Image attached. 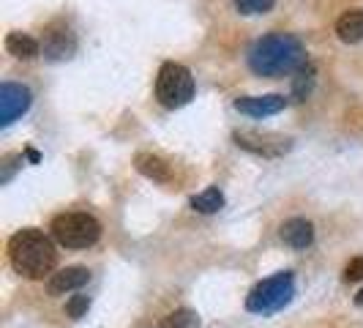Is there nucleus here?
I'll list each match as a JSON object with an SVG mask.
<instances>
[{
    "instance_id": "1",
    "label": "nucleus",
    "mask_w": 363,
    "mask_h": 328,
    "mask_svg": "<svg viewBox=\"0 0 363 328\" xmlns=\"http://www.w3.org/2000/svg\"><path fill=\"white\" fill-rule=\"evenodd\" d=\"M246 60H249L252 72L259 77H284V74H292L295 69L303 66L306 50L292 33L273 31L268 36L257 38L249 47Z\"/></svg>"
},
{
    "instance_id": "2",
    "label": "nucleus",
    "mask_w": 363,
    "mask_h": 328,
    "mask_svg": "<svg viewBox=\"0 0 363 328\" xmlns=\"http://www.w3.org/2000/svg\"><path fill=\"white\" fill-rule=\"evenodd\" d=\"M9 260L14 266V271L28 276V279H44L47 273H52L57 263V252L50 236H44L36 227L19 230L9 241Z\"/></svg>"
},
{
    "instance_id": "3",
    "label": "nucleus",
    "mask_w": 363,
    "mask_h": 328,
    "mask_svg": "<svg viewBox=\"0 0 363 328\" xmlns=\"http://www.w3.org/2000/svg\"><path fill=\"white\" fill-rule=\"evenodd\" d=\"M52 238L66 249H88L101 236V224L91 214H60L52 222Z\"/></svg>"
},
{
    "instance_id": "4",
    "label": "nucleus",
    "mask_w": 363,
    "mask_h": 328,
    "mask_svg": "<svg viewBox=\"0 0 363 328\" xmlns=\"http://www.w3.org/2000/svg\"><path fill=\"white\" fill-rule=\"evenodd\" d=\"M191 96H194V77H191V72L181 63L167 60L159 69V77H156V99L167 109H178L183 104H189Z\"/></svg>"
},
{
    "instance_id": "5",
    "label": "nucleus",
    "mask_w": 363,
    "mask_h": 328,
    "mask_svg": "<svg viewBox=\"0 0 363 328\" xmlns=\"http://www.w3.org/2000/svg\"><path fill=\"white\" fill-rule=\"evenodd\" d=\"M295 295V279L290 271L273 273L271 279H262L255 290L246 298V310L257 315H268V312L281 310L284 304H290Z\"/></svg>"
},
{
    "instance_id": "6",
    "label": "nucleus",
    "mask_w": 363,
    "mask_h": 328,
    "mask_svg": "<svg viewBox=\"0 0 363 328\" xmlns=\"http://www.w3.org/2000/svg\"><path fill=\"white\" fill-rule=\"evenodd\" d=\"M235 143L252 153H262V156H279V153H287L290 151V140L281 137V134H259V131H235L233 134Z\"/></svg>"
},
{
    "instance_id": "7",
    "label": "nucleus",
    "mask_w": 363,
    "mask_h": 328,
    "mask_svg": "<svg viewBox=\"0 0 363 328\" xmlns=\"http://www.w3.org/2000/svg\"><path fill=\"white\" fill-rule=\"evenodd\" d=\"M30 107V91L25 85L17 82H3L0 88V124L9 126L14 124L22 112H28Z\"/></svg>"
},
{
    "instance_id": "8",
    "label": "nucleus",
    "mask_w": 363,
    "mask_h": 328,
    "mask_svg": "<svg viewBox=\"0 0 363 328\" xmlns=\"http://www.w3.org/2000/svg\"><path fill=\"white\" fill-rule=\"evenodd\" d=\"M77 50V38H74L72 28L66 22H52L44 33V55L60 60V58H69Z\"/></svg>"
},
{
    "instance_id": "9",
    "label": "nucleus",
    "mask_w": 363,
    "mask_h": 328,
    "mask_svg": "<svg viewBox=\"0 0 363 328\" xmlns=\"http://www.w3.org/2000/svg\"><path fill=\"white\" fill-rule=\"evenodd\" d=\"M287 104L284 96L279 93H268V96H240L235 99V109L243 115H252V118H265V115H276L281 112Z\"/></svg>"
},
{
    "instance_id": "10",
    "label": "nucleus",
    "mask_w": 363,
    "mask_h": 328,
    "mask_svg": "<svg viewBox=\"0 0 363 328\" xmlns=\"http://www.w3.org/2000/svg\"><path fill=\"white\" fill-rule=\"evenodd\" d=\"M88 279H91V271L85 266H69L63 271L52 273L47 290H50V295H63L69 290H79L82 285H88Z\"/></svg>"
},
{
    "instance_id": "11",
    "label": "nucleus",
    "mask_w": 363,
    "mask_h": 328,
    "mask_svg": "<svg viewBox=\"0 0 363 328\" xmlns=\"http://www.w3.org/2000/svg\"><path fill=\"white\" fill-rule=\"evenodd\" d=\"M281 241L292 246V249H306L311 246V241H314V227H311L309 219H287L284 224H281Z\"/></svg>"
},
{
    "instance_id": "12",
    "label": "nucleus",
    "mask_w": 363,
    "mask_h": 328,
    "mask_svg": "<svg viewBox=\"0 0 363 328\" xmlns=\"http://www.w3.org/2000/svg\"><path fill=\"white\" fill-rule=\"evenodd\" d=\"M336 33L347 44H358L363 41V9H350L336 22Z\"/></svg>"
},
{
    "instance_id": "13",
    "label": "nucleus",
    "mask_w": 363,
    "mask_h": 328,
    "mask_svg": "<svg viewBox=\"0 0 363 328\" xmlns=\"http://www.w3.org/2000/svg\"><path fill=\"white\" fill-rule=\"evenodd\" d=\"M137 170L159 183H167L172 178L169 164L164 162V159H159V156H153V153H137Z\"/></svg>"
},
{
    "instance_id": "14",
    "label": "nucleus",
    "mask_w": 363,
    "mask_h": 328,
    "mask_svg": "<svg viewBox=\"0 0 363 328\" xmlns=\"http://www.w3.org/2000/svg\"><path fill=\"white\" fill-rule=\"evenodd\" d=\"M6 50L14 55V58H25V60H30V58H36L38 55V41L33 36H28V33H9L6 36Z\"/></svg>"
},
{
    "instance_id": "15",
    "label": "nucleus",
    "mask_w": 363,
    "mask_h": 328,
    "mask_svg": "<svg viewBox=\"0 0 363 328\" xmlns=\"http://www.w3.org/2000/svg\"><path fill=\"white\" fill-rule=\"evenodd\" d=\"M191 208L200 211V214H216V211L224 208V195L218 192L216 186H208L205 192L191 197Z\"/></svg>"
},
{
    "instance_id": "16",
    "label": "nucleus",
    "mask_w": 363,
    "mask_h": 328,
    "mask_svg": "<svg viewBox=\"0 0 363 328\" xmlns=\"http://www.w3.org/2000/svg\"><path fill=\"white\" fill-rule=\"evenodd\" d=\"M162 328H200V317H197V312L191 310H178L175 315H169L164 320Z\"/></svg>"
},
{
    "instance_id": "17",
    "label": "nucleus",
    "mask_w": 363,
    "mask_h": 328,
    "mask_svg": "<svg viewBox=\"0 0 363 328\" xmlns=\"http://www.w3.org/2000/svg\"><path fill=\"white\" fill-rule=\"evenodd\" d=\"M276 0H235V9L240 14H265L271 11Z\"/></svg>"
},
{
    "instance_id": "18",
    "label": "nucleus",
    "mask_w": 363,
    "mask_h": 328,
    "mask_svg": "<svg viewBox=\"0 0 363 328\" xmlns=\"http://www.w3.org/2000/svg\"><path fill=\"white\" fill-rule=\"evenodd\" d=\"M88 307H91V298L88 295H74L72 301L66 304V312H69V317L77 320V317H82L88 312Z\"/></svg>"
},
{
    "instance_id": "19",
    "label": "nucleus",
    "mask_w": 363,
    "mask_h": 328,
    "mask_svg": "<svg viewBox=\"0 0 363 328\" xmlns=\"http://www.w3.org/2000/svg\"><path fill=\"white\" fill-rule=\"evenodd\" d=\"M358 279H363V257L350 260L345 268V282H358Z\"/></svg>"
},
{
    "instance_id": "20",
    "label": "nucleus",
    "mask_w": 363,
    "mask_h": 328,
    "mask_svg": "<svg viewBox=\"0 0 363 328\" xmlns=\"http://www.w3.org/2000/svg\"><path fill=\"white\" fill-rule=\"evenodd\" d=\"M355 304H358V307H363V290L355 295Z\"/></svg>"
}]
</instances>
